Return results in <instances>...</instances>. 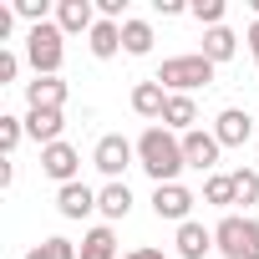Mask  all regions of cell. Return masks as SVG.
<instances>
[{"label":"cell","instance_id":"6da1fadb","mask_svg":"<svg viewBox=\"0 0 259 259\" xmlns=\"http://www.w3.org/2000/svg\"><path fill=\"white\" fill-rule=\"evenodd\" d=\"M138 168L163 188V183H178V173L188 168L183 163V138H173L168 127H148L138 138Z\"/></svg>","mask_w":259,"mask_h":259},{"label":"cell","instance_id":"7a4b0ae2","mask_svg":"<svg viewBox=\"0 0 259 259\" xmlns=\"http://www.w3.org/2000/svg\"><path fill=\"white\" fill-rule=\"evenodd\" d=\"M153 81H158L168 97H188V92H198V87L213 81V61H208L203 51H198V56H168Z\"/></svg>","mask_w":259,"mask_h":259},{"label":"cell","instance_id":"3957f363","mask_svg":"<svg viewBox=\"0 0 259 259\" xmlns=\"http://www.w3.org/2000/svg\"><path fill=\"white\" fill-rule=\"evenodd\" d=\"M213 249H219L224 259H259V219L229 213V219L213 229Z\"/></svg>","mask_w":259,"mask_h":259},{"label":"cell","instance_id":"277c9868","mask_svg":"<svg viewBox=\"0 0 259 259\" xmlns=\"http://www.w3.org/2000/svg\"><path fill=\"white\" fill-rule=\"evenodd\" d=\"M61 26H31V36H26V61L36 66V76H56L61 71Z\"/></svg>","mask_w":259,"mask_h":259},{"label":"cell","instance_id":"5b68a950","mask_svg":"<svg viewBox=\"0 0 259 259\" xmlns=\"http://www.w3.org/2000/svg\"><path fill=\"white\" fill-rule=\"evenodd\" d=\"M76 168H81V153H76L71 143H51V148H41V173L56 178L61 188L76 183Z\"/></svg>","mask_w":259,"mask_h":259},{"label":"cell","instance_id":"8992f818","mask_svg":"<svg viewBox=\"0 0 259 259\" xmlns=\"http://www.w3.org/2000/svg\"><path fill=\"white\" fill-rule=\"evenodd\" d=\"M219 138L213 133H203V127H193V133H183V163L188 168H198V173H208L213 163H219Z\"/></svg>","mask_w":259,"mask_h":259},{"label":"cell","instance_id":"52a82bcc","mask_svg":"<svg viewBox=\"0 0 259 259\" xmlns=\"http://www.w3.org/2000/svg\"><path fill=\"white\" fill-rule=\"evenodd\" d=\"M188 208H193V193H188L183 183H163V188H153V213H158V219L188 224Z\"/></svg>","mask_w":259,"mask_h":259},{"label":"cell","instance_id":"ba28073f","mask_svg":"<svg viewBox=\"0 0 259 259\" xmlns=\"http://www.w3.org/2000/svg\"><path fill=\"white\" fill-rule=\"evenodd\" d=\"M133 158H138V148L127 143V138H102V143H97V153H92V163H97V168H102L112 183H117V173L133 163Z\"/></svg>","mask_w":259,"mask_h":259},{"label":"cell","instance_id":"9c48e42d","mask_svg":"<svg viewBox=\"0 0 259 259\" xmlns=\"http://www.w3.org/2000/svg\"><path fill=\"white\" fill-rule=\"evenodd\" d=\"M249 133H254V122H249V112H239V107L219 112V122H213L219 148H244V143H249Z\"/></svg>","mask_w":259,"mask_h":259},{"label":"cell","instance_id":"30bf717a","mask_svg":"<svg viewBox=\"0 0 259 259\" xmlns=\"http://www.w3.org/2000/svg\"><path fill=\"white\" fill-rule=\"evenodd\" d=\"M26 102L41 107V112H61L66 107V81L61 76H36V81H26Z\"/></svg>","mask_w":259,"mask_h":259},{"label":"cell","instance_id":"8fae6325","mask_svg":"<svg viewBox=\"0 0 259 259\" xmlns=\"http://www.w3.org/2000/svg\"><path fill=\"white\" fill-rule=\"evenodd\" d=\"M56 26H61L66 36H76V31H87V36H92V26H97V6H92V0H61Z\"/></svg>","mask_w":259,"mask_h":259},{"label":"cell","instance_id":"7c38bea8","mask_svg":"<svg viewBox=\"0 0 259 259\" xmlns=\"http://www.w3.org/2000/svg\"><path fill=\"white\" fill-rule=\"evenodd\" d=\"M61 127H66L61 112H41V107H31V117H26V138H36L41 148H51V143H61Z\"/></svg>","mask_w":259,"mask_h":259},{"label":"cell","instance_id":"4fadbf2b","mask_svg":"<svg viewBox=\"0 0 259 259\" xmlns=\"http://www.w3.org/2000/svg\"><path fill=\"white\" fill-rule=\"evenodd\" d=\"M56 208H61V219H87V213L97 208V193H92L87 183H66V188L56 193Z\"/></svg>","mask_w":259,"mask_h":259},{"label":"cell","instance_id":"5bb4252c","mask_svg":"<svg viewBox=\"0 0 259 259\" xmlns=\"http://www.w3.org/2000/svg\"><path fill=\"white\" fill-rule=\"evenodd\" d=\"M213 249V229H203V224H178V259H203Z\"/></svg>","mask_w":259,"mask_h":259},{"label":"cell","instance_id":"9a60e30c","mask_svg":"<svg viewBox=\"0 0 259 259\" xmlns=\"http://www.w3.org/2000/svg\"><path fill=\"white\" fill-rule=\"evenodd\" d=\"M87 46H92L97 61H112V56L122 51V26H117V21H97L92 36H87Z\"/></svg>","mask_w":259,"mask_h":259},{"label":"cell","instance_id":"2e32d148","mask_svg":"<svg viewBox=\"0 0 259 259\" xmlns=\"http://www.w3.org/2000/svg\"><path fill=\"white\" fill-rule=\"evenodd\" d=\"M133 112H138V117H163V112H168V92H163L158 81H138V87H133Z\"/></svg>","mask_w":259,"mask_h":259},{"label":"cell","instance_id":"e0dca14e","mask_svg":"<svg viewBox=\"0 0 259 259\" xmlns=\"http://www.w3.org/2000/svg\"><path fill=\"white\" fill-rule=\"evenodd\" d=\"M193 122H198L193 97H168V112H163V127H168V133H193Z\"/></svg>","mask_w":259,"mask_h":259},{"label":"cell","instance_id":"ac0fdd59","mask_svg":"<svg viewBox=\"0 0 259 259\" xmlns=\"http://www.w3.org/2000/svg\"><path fill=\"white\" fill-rule=\"evenodd\" d=\"M97 208H102L107 219H127V213H133V188H127V183H107V188L97 193Z\"/></svg>","mask_w":259,"mask_h":259},{"label":"cell","instance_id":"d6986e66","mask_svg":"<svg viewBox=\"0 0 259 259\" xmlns=\"http://www.w3.org/2000/svg\"><path fill=\"white\" fill-rule=\"evenodd\" d=\"M234 51H239V36H234L229 26H213V31L203 36V56H208L213 66H219V61H229Z\"/></svg>","mask_w":259,"mask_h":259},{"label":"cell","instance_id":"ffe728a7","mask_svg":"<svg viewBox=\"0 0 259 259\" xmlns=\"http://www.w3.org/2000/svg\"><path fill=\"white\" fill-rule=\"evenodd\" d=\"M122 51L127 56H148L153 51V26L148 21H122Z\"/></svg>","mask_w":259,"mask_h":259},{"label":"cell","instance_id":"44dd1931","mask_svg":"<svg viewBox=\"0 0 259 259\" xmlns=\"http://www.w3.org/2000/svg\"><path fill=\"white\" fill-rule=\"evenodd\" d=\"M81 259H117V234L102 224V229H92L87 239H81Z\"/></svg>","mask_w":259,"mask_h":259},{"label":"cell","instance_id":"7402d4cb","mask_svg":"<svg viewBox=\"0 0 259 259\" xmlns=\"http://www.w3.org/2000/svg\"><path fill=\"white\" fill-rule=\"evenodd\" d=\"M203 203H213V208H229V203H234V178H229V173H213V178L203 183Z\"/></svg>","mask_w":259,"mask_h":259},{"label":"cell","instance_id":"603a6c76","mask_svg":"<svg viewBox=\"0 0 259 259\" xmlns=\"http://www.w3.org/2000/svg\"><path fill=\"white\" fill-rule=\"evenodd\" d=\"M26 259H81V249H76L71 239H46V244H36Z\"/></svg>","mask_w":259,"mask_h":259},{"label":"cell","instance_id":"cb8c5ba5","mask_svg":"<svg viewBox=\"0 0 259 259\" xmlns=\"http://www.w3.org/2000/svg\"><path fill=\"white\" fill-rule=\"evenodd\" d=\"M229 178H234V203H254V198H259V173H249V168H234Z\"/></svg>","mask_w":259,"mask_h":259},{"label":"cell","instance_id":"d4e9b609","mask_svg":"<svg viewBox=\"0 0 259 259\" xmlns=\"http://www.w3.org/2000/svg\"><path fill=\"white\" fill-rule=\"evenodd\" d=\"M21 138H26V122L21 117H0V153H16Z\"/></svg>","mask_w":259,"mask_h":259},{"label":"cell","instance_id":"484cf974","mask_svg":"<svg viewBox=\"0 0 259 259\" xmlns=\"http://www.w3.org/2000/svg\"><path fill=\"white\" fill-rule=\"evenodd\" d=\"M188 11H193V21H203V26L213 31V26L224 21V0H193V6H188Z\"/></svg>","mask_w":259,"mask_h":259},{"label":"cell","instance_id":"4316f807","mask_svg":"<svg viewBox=\"0 0 259 259\" xmlns=\"http://www.w3.org/2000/svg\"><path fill=\"white\" fill-rule=\"evenodd\" d=\"M16 16H26L31 26H46V0H16Z\"/></svg>","mask_w":259,"mask_h":259},{"label":"cell","instance_id":"83f0119b","mask_svg":"<svg viewBox=\"0 0 259 259\" xmlns=\"http://www.w3.org/2000/svg\"><path fill=\"white\" fill-rule=\"evenodd\" d=\"M97 11H102V21H117L127 11V0H97Z\"/></svg>","mask_w":259,"mask_h":259},{"label":"cell","instance_id":"f1b7e54d","mask_svg":"<svg viewBox=\"0 0 259 259\" xmlns=\"http://www.w3.org/2000/svg\"><path fill=\"white\" fill-rule=\"evenodd\" d=\"M16 71H21V61L11 51H0V81H16Z\"/></svg>","mask_w":259,"mask_h":259},{"label":"cell","instance_id":"f546056e","mask_svg":"<svg viewBox=\"0 0 259 259\" xmlns=\"http://www.w3.org/2000/svg\"><path fill=\"white\" fill-rule=\"evenodd\" d=\"M153 6H158V16H178V11H183V0H153Z\"/></svg>","mask_w":259,"mask_h":259},{"label":"cell","instance_id":"4dcf8cb0","mask_svg":"<svg viewBox=\"0 0 259 259\" xmlns=\"http://www.w3.org/2000/svg\"><path fill=\"white\" fill-rule=\"evenodd\" d=\"M122 259H168L163 249H133V254H122Z\"/></svg>","mask_w":259,"mask_h":259},{"label":"cell","instance_id":"1f68e13d","mask_svg":"<svg viewBox=\"0 0 259 259\" xmlns=\"http://www.w3.org/2000/svg\"><path fill=\"white\" fill-rule=\"evenodd\" d=\"M249 51H254V66H259V21L249 26Z\"/></svg>","mask_w":259,"mask_h":259}]
</instances>
